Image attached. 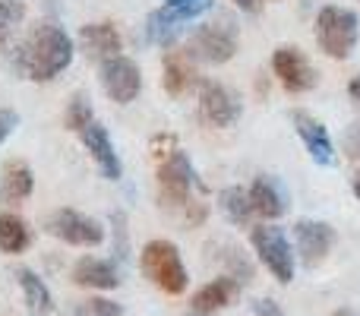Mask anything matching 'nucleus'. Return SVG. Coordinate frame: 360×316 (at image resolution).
<instances>
[{
	"instance_id": "6ab92c4d",
	"label": "nucleus",
	"mask_w": 360,
	"mask_h": 316,
	"mask_svg": "<svg viewBox=\"0 0 360 316\" xmlns=\"http://www.w3.org/2000/svg\"><path fill=\"white\" fill-rule=\"evenodd\" d=\"M184 23L186 19H180L174 10H168V6L152 10L149 19H146V38H149L152 44H158V48H171V44L180 38V32H184Z\"/></svg>"
},
{
	"instance_id": "a211bd4d",
	"label": "nucleus",
	"mask_w": 360,
	"mask_h": 316,
	"mask_svg": "<svg viewBox=\"0 0 360 316\" xmlns=\"http://www.w3.org/2000/svg\"><path fill=\"white\" fill-rule=\"evenodd\" d=\"M79 44L89 57H114L120 51V32L111 23H89L79 29Z\"/></svg>"
},
{
	"instance_id": "f8f14e48",
	"label": "nucleus",
	"mask_w": 360,
	"mask_h": 316,
	"mask_svg": "<svg viewBox=\"0 0 360 316\" xmlns=\"http://www.w3.org/2000/svg\"><path fill=\"white\" fill-rule=\"evenodd\" d=\"M291 124H294V130H297V137L304 139L307 152H310V158L316 161V165H326V168L335 165V146H332V137L316 118H310L307 111H294Z\"/></svg>"
},
{
	"instance_id": "b1692460",
	"label": "nucleus",
	"mask_w": 360,
	"mask_h": 316,
	"mask_svg": "<svg viewBox=\"0 0 360 316\" xmlns=\"http://www.w3.org/2000/svg\"><path fill=\"white\" fill-rule=\"evenodd\" d=\"M95 120V114H92V101L86 99V95H73L70 99V105H67V118H63V124H67V130H73V133H82L89 124Z\"/></svg>"
},
{
	"instance_id": "ddd939ff",
	"label": "nucleus",
	"mask_w": 360,
	"mask_h": 316,
	"mask_svg": "<svg viewBox=\"0 0 360 316\" xmlns=\"http://www.w3.org/2000/svg\"><path fill=\"white\" fill-rule=\"evenodd\" d=\"M79 137H82V143H86L89 156H92L95 165H98L101 177H105V180H117L120 174H124V165H120L117 152H114L111 137H108V130L98 124V120H92V124L79 133Z\"/></svg>"
},
{
	"instance_id": "412c9836",
	"label": "nucleus",
	"mask_w": 360,
	"mask_h": 316,
	"mask_svg": "<svg viewBox=\"0 0 360 316\" xmlns=\"http://www.w3.org/2000/svg\"><path fill=\"white\" fill-rule=\"evenodd\" d=\"M16 282L22 288V298H25V307H29L35 316H51L54 313V298H51L48 285L38 279L32 269H16Z\"/></svg>"
},
{
	"instance_id": "2eb2a0df",
	"label": "nucleus",
	"mask_w": 360,
	"mask_h": 316,
	"mask_svg": "<svg viewBox=\"0 0 360 316\" xmlns=\"http://www.w3.org/2000/svg\"><path fill=\"white\" fill-rule=\"evenodd\" d=\"M196 82V67H193V57L186 51H168L162 61V86L168 95H186Z\"/></svg>"
},
{
	"instance_id": "1a4fd4ad",
	"label": "nucleus",
	"mask_w": 360,
	"mask_h": 316,
	"mask_svg": "<svg viewBox=\"0 0 360 316\" xmlns=\"http://www.w3.org/2000/svg\"><path fill=\"white\" fill-rule=\"evenodd\" d=\"M190 187H193V165L184 152H171L168 161L158 168V196L165 206L177 209V206L190 203Z\"/></svg>"
},
{
	"instance_id": "423d86ee",
	"label": "nucleus",
	"mask_w": 360,
	"mask_h": 316,
	"mask_svg": "<svg viewBox=\"0 0 360 316\" xmlns=\"http://www.w3.org/2000/svg\"><path fill=\"white\" fill-rule=\"evenodd\" d=\"M48 234H54L63 244H73V247H98L105 241V228L95 218L79 215L76 209H57L48 218Z\"/></svg>"
},
{
	"instance_id": "20e7f679",
	"label": "nucleus",
	"mask_w": 360,
	"mask_h": 316,
	"mask_svg": "<svg viewBox=\"0 0 360 316\" xmlns=\"http://www.w3.org/2000/svg\"><path fill=\"white\" fill-rule=\"evenodd\" d=\"M186 54L202 63H228L237 54V23L231 16H221L196 25L186 42Z\"/></svg>"
},
{
	"instance_id": "0eeeda50",
	"label": "nucleus",
	"mask_w": 360,
	"mask_h": 316,
	"mask_svg": "<svg viewBox=\"0 0 360 316\" xmlns=\"http://www.w3.org/2000/svg\"><path fill=\"white\" fill-rule=\"evenodd\" d=\"M240 111H243L240 99L228 86H221L215 80L202 82V89H199V114H202V120L209 127H218V130L234 127L240 120Z\"/></svg>"
},
{
	"instance_id": "473e14b6",
	"label": "nucleus",
	"mask_w": 360,
	"mask_h": 316,
	"mask_svg": "<svg viewBox=\"0 0 360 316\" xmlns=\"http://www.w3.org/2000/svg\"><path fill=\"white\" fill-rule=\"evenodd\" d=\"M354 196H357V199H360V177H357V180H354Z\"/></svg>"
},
{
	"instance_id": "7ed1b4c3",
	"label": "nucleus",
	"mask_w": 360,
	"mask_h": 316,
	"mask_svg": "<svg viewBox=\"0 0 360 316\" xmlns=\"http://www.w3.org/2000/svg\"><path fill=\"white\" fill-rule=\"evenodd\" d=\"M143 266L146 279H152V285L162 288L165 294H184L186 291V269L180 260V250L171 241H149L143 247Z\"/></svg>"
},
{
	"instance_id": "72a5a7b5",
	"label": "nucleus",
	"mask_w": 360,
	"mask_h": 316,
	"mask_svg": "<svg viewBox=\"0 0 360 316\" xmlns=\"http://www.w3.org/2000/svg\"><path fill=\"white\" fill-rule=\"evenodd\" d=\"M190 316H212V313H196V310H193V313H190Z\"/></svg>"
},
{
	"instance_id": "4468645a",
	"label": "nucleus",
	"mask_w": 360,
	"mask_h": 316,
	"mask_svg": "<svg viewBox=\"0 0 360 316\" xmlns=\"http://www.w3.org/2000/svg\"><path fill=\"white\" fill-rule=\"evenodd\" d=\"M250 203H253V212L262 218H281L288 212V193L285 187L278 184V177H269V174H262V177L253 180V187H250Z\"/></svg>"
},
{
	"instance_id": "7c9ffc66",
	"label": "nucleus",
	"mask_w": 360,
	"mask_h": 316,
	"mask_svg": "<svg viewBox=\"0 0 360 316\" xmlns=\"http://www.w3.org/2000/svg\"><path fill=\"white\" fill-rule=\"evenodd\" d=\"M259 4H262V0H237V6H243L247 13H256V10H259Z\"/></svg>"
},
{
	"instance_id": "f257e3e1",
	"label": "nucleus",
	"mask_w": 360,
	"mask_h": 316,
	"mask_svg": "<svg viewBox=\"0 0 360 316\" xmlns=\"http://www.w3.org/2000/svg\"><path fill=\"white\" fill-rule=\"evenodd\" d=\"M73 63V38L54 23H41L19 48V70L35 82H48Z\"/></svg>"
},
{
	"instance_id": "9b49d317",
	"label": "nucleus",
	"mask_w": 360,
	"mask_h": 316,
	"mask_svg": "<svg viewBox=\"0 0 360 316\" xmlns=\"http://www.w3.org/2000/svg\"><path fill=\"white\" fill-rule=\"evenodd\" d=\"M272 70L281 80L288 92H307L316 86V73H313L310 61L300 54L297 48H278L272 54Z\"/></svg>"
},
{
	"instance_id": "6e6552de",
	"label": "nucleus",
	"mask_w": 360,
	"mask_h": 316,
	"mask_svg": "<svg viewBox=\"0 0 360 316\" xmlns=\"http://www.w3.org/2000/svg\"><path fill=\"white\" fill-rule=\"evenodd\" d=\"M101 86L117 105H130V101H136L139 89H143V76H139V67L130 57L114 54L108 61H101Z\"/></svg>"
},
{
	"instance_id": "a878e982",
	"label": "nucleus",
	"mask_w": 360,
	"mask_h": 316,
	"mask_svg": "<svg viewBox=\"0 0 360 316\" xmlns=\"http://www.w3.org/2000/svg\"><path fill=\"white\" fill-rule=\"evenodd\" d=\"M70 316H120V307L105 298H89L82 304H76V310Z\"/></svg>"
},
{
	"instance_id": "f03ea898",
	"label": "nucleus",
	"mask_w": 360,
	"mask_h": 316,
	"mask_svg": "<svg viewBox=\"0 0 360 316\" xmlns=\"http://www.w3.org/2000/svg\"><path fill=\"white\" fill-rule=\"evenodd\" d=\"M360 35V19L354 10L345 6H323L316 16V42L335 61H348L357 48Z\"/></svg>"
},
{
	"instance_id": "c756f323",
	"label": "nucleus",
	"mask_w": 360,
	"mask_h": 316,
	"mask_svg": "<svg viewBox=\"0 0 360 316\" xmlns=\"http://www.w3.org/2000/svg\"><path fill=\"white\" fill-rule=\"evenodd\" d=\"M253 310H256V316H285V313H281V307L275 304V301H256Z\"/></svg>"
},
{
	"instance_id": "393cba45",
	"label": "nucleus",
	"mask_w": 360,
	"mask_h": 316,
	"mask_svg": "<svg viewBox=\"0 0 360 316\" xmlns=\"http://www.w3.org/2000/svg\"><path fill=\"white\" fill-rule=\"evenodd\" d=\"M25 6L19 0H0V48H6L10 35L16 32V25L22 23Z\"/></svg>"
},
{
	"instance_id": "f3484780",
	"label": "nucleus",
	"mask_w": 360,
	"mask_h": 316,
	"mask_svg": "<svg viewBox=\"0 0 360 316\" xmlns=\"http://www.w3.org/2000/svg\"><path fill=\"white\" fill-rule=\"evenodd\" d=\"M73 282L79 288H92V291H111L120 285V275L111 263L95 260V256H82L73 266Z\"/></svg>"
},
{
	"instance_id": "bb28decb",
	"label": "nucleus",
	"mask_w": 360,
	"mask_h": 316,
	"mask_svg": "<svg viewBox=\"0 0 360 316\" xmlns=\"http://www.w3.org/2000/svg\"><path fill=\"white\" fill-rule=\"evenodd\" d=\"M165 6L174 10L180 19H196V16H202L205 10H212L215 0H165Z\"/></svg>"
},
{
	"instance_id": "9d476101",
	"label": "nucleus",
	"mask_w": 360,
	"mask_h": 316,
	"mask_svg": "<svg viewBox=\"0 0 360 316\" xmlns=\"http://www.w3.org/2000/svg\"><path fill=\"white\" fill-rule=\"evenodd\" d=\"M294 241H297V253L304 266H319L329 256V250L335 247V231L326 222L304 218V222L294 225Z\"/></svg>"
},
{
	"instance_id": "5701e85b",
	"label": "nucleus",
	"mask_w": 360,
	"mask_h": 316,
	"mask_svg": "<svg viewBox=\"0 0 360 316\" xmlns=\"http://www.w3.org/2000/svg\"><path fill=\"white\" fill-rule=\"evenodd\" d=\"M218 209L234 225H250V218L256 215L253 203H250V193H243L240 187H228V190L218 193Z\"/></svg>"
},
{
	"instance_id": "aec40b11",
	"label": "nucleus",
	"mask_w": 360,
	"mask_h": 316,
	"mask_svg": "<svg viewBox=\"0 0 360 316\" xmlns=\"http://www.w3.org/2000/svg\"><path fill=\"white\" fill-rule=\"evenodd\" d=\"M32 187H35V177H32V168L25 161H10V165L0 171V196L6 203H22V199L32 196Z\"/></svg>"
},
{
	"instance_id": "39448f33",
	"label": "nucleus",
	"mask_w": 360,
	"mask_h": 316,
	"mask_svg": "<svg viewBox=\"0 0 360 316\" xmlns=\"http://www.w3.org/2000/svg\"><path fill=\"white\" fill-rule=\"evenodd\" d=\"M253 250H256V256H259V263L281 285H288V282L294 279V250L281 228H269V225L253 228Z\"/></svg>"
},
{
	"instance_id": "4be33fe9",
	"label": "nucleus",
	"mask_w": 360,
	"mask_h": 316,
	"mask_svg": "<svg viewBox=\"0 0 360 316\" xmlns=\"http://www.w3.org/2000/svg\"><path fill=\"white\" fill-rule=\"evenodd\" d=\"M29 241H32L29 225L19 215H13V212H4L0 215V250L4 253H22L29 247Z\"/></svg>"
},
{
	"instance_id": "2f4dec72",
	"label": "nucleus",
	"mask_w": 360,
	"mask_h": 316,
	"mask_svg": "<svg viewBox=\"0 0 360 316\" xmlns=\"http://www.w3.org/2000/svg\"><path fill=\"white\" fill-rule=\"evenodd\" d=\"M348 92H351V99H354V101H360V76L348 86Z\"/></svg>"
},
{
	"instance_id": "c85d7f7f",
	"label": "nucleus",
	"mask_w": 360,
	"mask_h": 316,
	"mask_svg": "<svg viewBox=\"0 0 360 316\" xmlns=\"http://www.w3.org/2000/svg\"><path fill=\"white\" fill-rule=\"evenodd\" d=\"M345 149H348L351 158H360V124H351L345 130Z\"/></svg>"
},
{
	"instance_id": "dca6fc26",
	"label": "nucleus",
	"mask_w": 360,
	"mask_h": 316,
	"mask_svg": "<svg viewBox=\"0 0 360 316\" xmlns=\"http://www.w3.org/2000/svg\"><path fill=\"white\" fill-rule=\"evenodd\" d=\"M240 294V282L224 275V279H215L209 285H202L196 294H193V310L196 313H218L224 307H231Z\"/></svg>"
},
{
	"instance_id": "cd10ccee",
	"label": "nucleus",
	"mask_w": 360,
	"mask_h": 316,
	"mask_svg": "<svg viewBox=\"0 0 360 316\" xmlns=\"http://www.w3.org/2000/svg\"><path fill=\"white\" fill-rule=\"evenodd\" d=\"M16 127H19L16 111H6V108H4V111H0V146H4L6 139H10V133L16 130Z\"/></svg>"
}]
</instances>
